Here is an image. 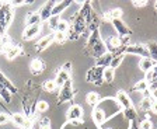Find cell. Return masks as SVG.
<instances>
[{
    "label": "cell",
    "mask_w": 157,
    "mask_h": 129,
    "mask_svg": "<svg viewBox=\"0 0 157 129\" xmlns=\"http://www.w3.org/2000/svg\"><path fill=\"white\" fill-rule=\"evenodd\" d=\"M29 70H31L33 74L38 76V74H41L45 70V62L41 58H35V59H33L31 63H29Z\"/></svg>",
    "instance_id": "cell-16"
},
{
    "label": "cell",
    "mask_w": 157,
    "mask_h": 129,
    "mask_svg": "<svg viewBox=\"0 0 157 129\" xmlns=\"http://www.w3.org/2000/svg\"><path fill=\"white\" fill-rule=\"evenodd\" d=\"M122 16V10L121 9H114V10H109L107 14H105V18L109 21L112 20H118V18H121Z\"/></svg>",
    "instance_id": "cell-28"
},
{
    "label": "cell",
    "mask_w": 157,
    "mask_h": 129,
    "mask_svg": "<svg viewBox=\"0 0 157 129\" xmlns=\"http://www.w3.org/2000/svg\"><path fill=\"white\" fill-rule=\"evenodd\" d=\"M25 24H27V27H29V25H38V24H41V16H39L38 11H31V13L27 14Z\"/></svg>",
    "instance_id": "cell-20"
},
{
    "label": "cell",
    "mask_w": 157,
    "mask_h": 129,
    "mask_svg": "<svg viewBox=\"0 0 157 129\" xmlns=\"http://www.w3.org/2000/svg\"><path fill=\"white\" fill-rule=\"evenodd\" d=\"M3 53L6 55L7 59L13 60V59H16L18 55H21V53H23V48L18 47V45H14V44H10L9 47L4 48Z\"/></svg>",
    "instance_id": "cell-13"
},
{
    "label": "cell",
    "mask_w": 157,
    "mask_h": 129,
    "mask_svg": "<svg viewBox=\"0 0 157 129\" xmlns=\"http://www.w3.org/2000/svg\"><path fill=\"white\" fill-rule=\"evenodd\" d=\"M93 7L88 2H84L77 14H76L73 23L69 27V31L66 32V36L69 40H77L78 36L82 35L86 30H87V23H86V17H87L88 11L91 10Z\"/></svg>",
    "instance_id": "cell-1"
},
{
    "label": "cell",
    "mask_w": 157,
    "mask_h": 129,
    "mask_svg": "<svg viewBox=\"0 0 157 129\" xmlns=\"http://www.w3.org/2000/svg\"><path fill=\"white\" fill-rule=\"evenodd\" d=\"M102 67L100 66H94L91 67V69L87 72V74H86V80H87L88 83H91V84H95V86H101L102 84Z\"/></svg>",
    "instance_id": "cell-6"
},
{
    "label": "cell",
    "mask_w": 157,
    "mask_h": 129,
    "mask_svg": "<svg viewBox=\"0 0 157 129\" xmlns=\"http://www.w3.org/2000/svg\"><path fill=\"white\" fill-rule=\"evenodd\" d=\"M72 2H69V0H63V2H56L55 6H53V10H52V16H60L63 11L70 6Z\"/></svg>",
    "instance_id": "cell-19"
},
{
    "label": "cell",
    "mask_w": 157,
    "mask_h": 129,
    "mask_svg": "<svg viewBox=\"0 0 157 129\" xmlns=\"http://www.w3.org/2000/svg\"><path fill=\"white\" fill-rule=\"evenodd\" d=\"M112 60V53L109 52H105L104 55H101V56L97 59V62H95V66H100V67H108L109 66V63H111Z\"/></svg>",
    "instance_id": "cell-21"
},
{
    "label": "cell",
    "mask_w": 157,
    "mask_h": 129,
    "mask_svg": "<svg viewBox=\"0 0 157 129\" xmlns=\"http://www.w3.org/2000/svg\"><path fill=\"white\" fill-rule=\"evenodd\" d=\"M124 53H133V55H139L142 58H149V51H147L146 45L143 44H136V45H129L125 48Z\"/></svg>",
    "instance_id": "cell-7"
},
{
    "label": "cell",
    "mask_w": 157,
    "mask_h": 129,
    "mask_svg": "<svg viewBox=\"0 0 157 129\" xmlns=\"http://www.w3.org/2000/svg\"><path fill=\"white\" fill-rule=\"evenodd\" d=\"M0 52H3V48H2V35H0Z\"/></svg>",
    "instance_id": "cell-46"
},
{
    "label": "cell",
    "mask_w": 157,
    "mask_h": 129,
    "mask_svg": "<svg viewBox=\"0 0 157 129\" xmlns=\"http://www.w3.org/2000/svg\"><path fill=\"white\" fill-rule=\"evenodd\" d=\"M115 79V70L111 69V67H104V70H102V80L107 83H112Z\"/></svg>",
    "instance_id": "cell-25"
},
{
    "label": "cell",
    "mask_w": 157,
    "mask_h": 129,
    "mask_svg": "<svg viewBox=\"0 0 157 129\" xmlns=\"http://www.w3.org/2000/svg\"><path fill=\"white\" fill-rule=\"evenodd\" d=\"M76 96V91L73 89V83L72 80H67V82L60 87V91H59V97H58V103L56 104H63V103H67V101H73Z\"/></svg>",
    "instance_id": "cell-5"
},
{
    "label": "cell",
    "mask_w": 157,
    "mask_h": 129,
    "mask_svg": "<svg viewBox=\"0 0 157 129\" xmlns=\"http://www.w3.org/2000/svg\"><path fill=\"white\" fill-rule=\"evenodd\" d=\"M0 98H3L6 103H11V93L2 84H0Z\"/></svg>",
    "instance_id": "cell-30"
},
{
    "label": "cell",
    "mask_w": 157,
    "mask_h": 129,
    "mask_svg": "<svg viewBox=\"0 0 157 129\" xmlns=\"http://www.w3.org/2000/svg\"><path fill=\"white\" fill-rule=\"evenodd\" d=\"M39 129H51V121L49 118H41L39 119Z\"/></svg>",
    "instance_id": "cell-38"
},
{
    "label": "cell",
    "mask_w": 157,
    "mask_h": 129,
    "mask_svg": "<svg viewBox=\"0 0 157 129\" xmlns=\"http://www.w3.org/2000/svg\"><path fill=\"white\" fill-rule=\"evenodd\" d=\"M122 111H124V118L126 119V121L132 122V121H135V119H136L137 112H136V108H135V107H129V108L122 109Z\"/></svg>",
    "instance_id": "cell-26"
},
{
    "label": "cell",
    "mask_w": 157,
    "mask_h": 129,
    "mask_svg": "<svg viewBox=\"0 0 157 129\" xmlns=\"http://www.w3.org/2000/svg\"><path fill=\"white\" fill-rule=\"evenodd\" d=\"M124 56H125L124 53H115V55H112V60H111V63H109V67L115 70L122 63V60H124Z\"/></svg>",
    "instance_id": "cell-27"
},
{
    "label": "cell",
    "mask_w": 157,
    "mask_h": 129,
    "mask_svg": "<svg viewBox=\"0 0 157 129\" xmlns=\"http://www.w3.org/2000/svg\"><path fill=\"white\" fill-rule=\"evenodd\" d=\"M144 80H146L147 83L153 82V80H157V63L154 65L153 69H150L149 72H146V77H144Z\"/></svg>",
    "instance_id": "cell-29"
},
{
    "label": "cell",
    "mask_w": 157,
    "mask_h": 129,
    "mask_svg": "<svg viewBox=\"0 0 157 129\" xmlns=\"http://www.w3.org/2000/svg\"><path fill=\"white\" fill-rule=\"evenodd\" d=\"M147 90H149L150 93H154L157 90V80H153V82L147 83Z\"/></svg>",
    "instance_id": "cell-40"
},
{
    "label": "cell",
    "mask_w": 157,
    "mask_h": 129,
    "mask_svg": "<svg viewBox=\"0 0 157 129\" xmlns=\"http://www.w3.org/2000/svg\"><path fill=\"white\" fill-rule=\"evenodd\" d=\"M115 100H117V103L121 105L122 109H126V108H129V107H133V104H132V101H131V97L128 96V93L124 91V90H119V91H118Z\"/></svg>",
    "instance_id": "cell-10"
},
{
    "label": "cell",
    "mask_w": 157,
    "mask_h": 129,
    "mask_svg": "<svg viewBox=\"0 0 157 129\" xmlns=\"http://www.w3.org/2000/svg\"><path fill=\"white\" fill-rule=\"evenodd\" d=\"M27 129H34V128H27Z\"/></svg>",
    "instance_id": "cell-48"
},
{
    "label": "cell",
    "mask_w": 157,
    "mask_h": 129,
    "mask_svg": "<svg viewBox=\"0 0 157 129\" xmlns=\"http://www.w3.org/2000/svg\"><path fill=\"white\" fill-rule=\"evenodd\" d=\"M111 23H112V25H114L115 31L118 32V36L131 35V30H129L126 24L122 21V18H118V20H112Z\"/></svg>",
    "instance_id": "cell-14"
},
{
    "label": "cell",
    "mask_w": 157,
    "mask_h": 129,
    "mask_svg": "<svg viewBox=\"0 0 157 129\" xmlns=\"http://www.w3.org/2000/svg\"><path fill=\"white\" fill-rule=\"evenodd\" d=\"M13 11L14 7L10 2H2L0 3V35H7L10 23L13 21Z\"/></svg>",
    "instance_id": "cell-3"
},
{
    "label": "cell",
    "mask_w": 157,
    "mask_h": 129,
    "mask_svg": "<svg viewBox=\"0 0 157 129\" xmlns=\"http://www.w3.org/2000/svg\"><path fill=\"white\" fill-rule=\"evenodd\" d=\"M59 21H60V16H51L49 17V20H48V24L52 30L56 31V27H58Z\"/></svg>",
    "instance_id": "cell-35"
},
{
    "label": "cell",
    "mask_w": 157,
    "mask_h": 129,
    "mask_svg": "<svg viewBox=\"0 0 157 129\" xmlns=\"http://www.w3.org/2000/svg\"><path fill=\"white\" fill-rule=\"evenodd\" d=\"M53 40L58 44H65L66 40H67V36H66V34H62V32H58V31H56V32L53 34Z\"/></svg>",
    "instance_id": "cell-37"
},
{
    "label": "cell",
    "mask_w": 157,
    "mask_h": 129,
    "mask_svg": "<svg viewBox=\"0 0 157 129\" xmlns=\"http://www.w3.org/2000/svg\"><path fill=\"white\" fill-rule=\"evenodd\" d=\"M153 100L154 98H143L140 103V108L143 109L144 112L147 111H151V105H153Z\"/></svg>",
    "instance_id": "cell-33"
},
{
    "label": "cell",
    "mask_w": 157,
    "mask_h": 129,
    "mask_svg": "<svg viewBox=\"0 0 157 129\" xmlns=\"http://www.w3.org/2000/svg\"><path fill=\"white\" fill-rule=\"evenodd\" d=\"M55 3L56 2H52V0H51V2H46V3L38 10L39 16H41V21H48L49 20V17L52 16V10H53Z\"/></svg>",
    "instance_id": "cell-12"
},
{
    "label": "cell",
    "mask_w": 157,
    "mask_h": 129,
    "mask_svg": "<svg viewBox=\"0 0 157 129\" xmlns=\"http://www.w3.org/2000/svg\"><path fill=\"white\" fill-rule=\"evenodd\" d=\"M154 65H156V62L154 60H151L150 58H142L140 60H139V69L142 70V72H149L150 69H153Z\"/></svg>",
    "instance_id": "cell-22"
},
{
    "label": "cell",
    "mask_w": 157,
    "mask_h": 129,
    "mask_svg": "<svg viewBox=\"0 0 157 129\" xmlns=\"http://www.w3.org/2000/svg\"><path fill=\"white\" fill-rule=\"evenodd\" d=\"M151 111L157 114V100H153V105H151Z\"/></svg>",
    "instance_id": "cell-44"
},
{
    "label": "cell",
    "mask_w": 157,
    "mask_h": 129,
    "mask_svg": "<svg viewBox=\"0 0 157 129\" xmlns=\"http://www.w3.org/2000/svg\"><path fill=\"white\" fill-rule=\"evenodd\" d=\"M69 27H70V23H67L66 20H60L56 27V31L58 32H62V34H66L69 31Z\"/></svg>",
    "instance_id": "cell-32"
},
{
    "label": "cell",
    "mask_w": 157,
    "mask_h": 129,
    "mask_svg": "<svg viewBox=\"0 0 157 129\" xmlns=\"http://www.w3.org/2000/svg\"><path fill=\"white\" fill-rule=\"evenodd\" d=\"M67 80H70V73L63 69H59V72L56 73V80H55L56 89H60Z\"/></svg>",
    "instance_id": "cell-18"
},
{
    "label": "cell",
    "mask_w": 157,
    "mask_h": 129,
    "mask_svg": "<svg viewBox=\"0 0 157 129\" xmlns=\"http://www.w3.org/2000/svg\"><path fill=\"white\" fill-rule=\"evenodd\" d=\"M139 126H140V129H153V122H151L149 118H146L142 121Z\"/></svg>",
    "instance_id": "cell-39"
},
{
    "label": "cell",
    "mask_w": 157,
    "mask_h": 129,
    "mask_svg": "<svg viewBox=\"0 0 157 129\" xmlns=\"http://www.w3.org/2000/svg\"><path fill=\"white\" fill-rule=\"evenodd\" d=\"M9 115L7 114H4V112H0V125H3V123H6V122H9Z\"/></svg>",
    "instance_id": "cell-41"
},
{
    "label": "cell",
    "mask_w": 157,
    "mask_h": 129,
    "mask_svg": "<svg viewBox=\"0 0 157 129\" xmlns=\"http://www.w3.org/2000/svg\"><path fill=\"white\" fill-rule=\"evenodd\" d=\"M97 107H100V108L104 111V114L107 115V119H109L111 116H114V115H117V114H121L122 112L121 105L117 103V100L111 98V97L101 100V101L97 104Z\"/></svg>",
    "instance_id": "cell-4"
},
{
    "label": "cell",
    "mask_w": 157,
    "mask_h": 129,
    "mask_svg": "<svg viewBox=\"0 0 157 129\" xmlns=\"http://www.w3.org/2000/svg\"><path fill=\"white\" fill-rule=\"evenodd\" d=\"M87 47L95 59H98L101 55H104V53L107 52L104 41L101 40V35H100V31L98 30H94L90 32V35H88V38H87Z\"/></svg>",
    "instance_id": "cell-2"
},
{
    "label": "cell",
    "mask_w": 157,
    "mask_h": 129,
    "mask_svg": "<svg viewBox=\"0 0 157 129\" xmlns=\"http://www.w3.org/2000/svg\"><path fill=\"white\" fill-rule=\"evenodd\" d=\"M42 89L48 93H53L56 90V84H55V80H45L42 84Z\"/></svg>",
    "instance_id": "cell-31"
},
{
    "label": "cell",
    "mask_w": 157,
    "mask_h": 129,
    "mask_svg": "<svg viewBox=\"0 0 157 129\" xmlns=\"http://www.w3.org/2000/svg\"><path fill=\"white\" fill-rule=\"evenodd\" d=\"M100 101H101V97H100L98 93H95V91H90V93H87V96H86V103H87L88 105H91L93 108H94Z\"/></svg>",
    "instance_id": "cell-23"
},
{
    "label": "cell",
    "mask_w": 157,
    "mask_h": 129,
    "mask_svg": "<svg viewBox=\"0 0 157 129\" xmlns=\"http://www.w3.org/2000/svg\"><path fill=\"white\" fill-rule=\"evenodd\" d=\"M93 121H94V123L98 126V128H101V126L108 121L107 115L104 114V111H102L100 107H97V105L93 108Z\"/></svg>",
    "instance_id": "cell-11"
},
{
    "label": "cell",
    "mask_w": 157,
    "mask_h": 129,
    "mask_svg": "<svg viewBox=\"0 0 157 129\" xmlns=\"http://www.w3.org/2000/svg\"><path fill=\"white\" fill-rule=\"evenodd\" d=\"M66 119H67V122H70V121H78V119H83V108H82V105H78V104H73V105L67 109Z\"/></svg>",
    "instance_id": "cell-8"
},
{
    "label": "cell",
    "mask_w": 157,
    "mask_h": 129,
    "mask_svg": "<svg viewBox=\"0 0 157 129\" xmlns=\"http://www.w3.org/2000/svg\"><path fill=\"white\" fill-rule=\"evenodd\" d=\"M0 103H2V98H0Z\"/></svg>",
    "instance_id": "cell-49"
},
{
    "label": "cell",
    "mask_w": 157,
    "mask_h": 129,
    "mask_svg": "<svg viewBox=\"0 0 157 129\" xmlns=\"http://www.w3.org/2000/svg\"><path fill=\"white\" fill-rule=\"evenodd\" d=\"M49 105L46 101H38L35 105V111L36 112H45V111H48Z\"/></svg>",
    "instance_id": "cell-36"
},
{
    "label": "cell",
    "mask_w": 157,
    "mask_h": 129,
    "mask_svg": "<svg viewBox=\"0 0 157 129\" xmlns=\"http://www.w3.org/2000/svg\"><path fill=\"white\" fill-rule=\"evenodd\" d=\"M146 48L149 51V58L157 63V41H149L146 44Z\"/></svg>",
    "instance_id": "cell-24"
},
{
    "label": "cell",
    "mask_w": 157,
    "mask_h": 129,
    "mask_svg": "<svg viewBox=\"0 0 157 129\" xmlns=\"http://www.w3.org/2000/svg\"><path fill=\"white\" fill-rule=\"evenodd\" d=\"M70 123L72 125H83V119H78V121H70Z\"/></svg>",
    "instance_id": "cell-45"
},
{
    "label": "cell",
    "mask_w": 157,
    "mask_h": 129,
    "mask_svg": "<svg viewBox=\"0 0 157 129\" xmlns=\"http://www.w3.org/2000/svg\"><path fill=\"white\" fill-rule=\"evenodd\" d=\"M55 42V40H53V34H48V35H45L44 38H41V40L38 41V44H36V52H42V51H45L46 48L51 47V44Z\"/></svg>",
    "instance_id": "cell-17"
},
{
    "label": "cell",
    "mask_w": 157,
    "mask_h": 129,
    "mask_svg": "<svg viewBox=\"0 0 157 129\" xmlns=\"http://www.w3.org/2000/svg\"><path fill=\"white\" fill-rule=\"evenodd\" d=\"M133 6L137 7V9H140V7L147 6V2H144V0H136V2H133Z\"/></svg>",
    "instance_id": "cell-42"
},
{
    "label": "cell",
    "mask_w": 157,
    "mask_h": 129,
    "mask_svg": "<svg viewBox=\"0 0 157 129\" xmlns=\"http://www.w3.org/2000/svg\"><path fill=\"white\" fill-rule=\"evenodd\" d=\"M146 89H147V82H146L144 79L139 80V82H137L136 84L133 86V90H135V91H140V93H142V91H144Z\"/></svg>",
    "instance_id": "cell-34"
},
{
    "label": "cell",
    "mask_w": 157,
    "mask_h": 129,
    "mask_svg": "<svg viewBox=\"0 0 157 129\" xmlns=\"http://www.w3.org/2000/svg\"><path fill=\"white\" fill-rule=\"evenodd\" d=\"M142 94H143V98H153V93H150L147 89L144 91H142Z\"/></svg>",
    "instance_id": "cell-43"
},
{
    "label": "cell",
    "mask_w": 157,
    "mask_h": 129,
    "mask_svg": "<svg viewBox=\"0 0 157 129\" xmlns=\"http://www.w3.org/2000/svg\"><path fill=\"white\" fill-rule=\"evenodd\" d=\"M105 45V49L107 52L112 53H119V49H121V42H119V36H109L107 40V42H104Z\"/></svg>",
    "instance_id": "cell-9"
},
{
    "label": "cell",
    "mask_w": 157,
    "mask_h": 129,
    "mask_svg": "<svg viewBox=\"0 0 157 129\" xmlns=\"http://www.w3.org/2000/svg\"><path fill=\"white\" fill-rule=\"evenodd\" d=\"M41 32V24L38 25H29V27H25L23 31V40L24 41H29L35 38L38 34Z\"/></svg>",
    "instance_id": "cell-15"
},
{
    "label": "cell",
    "mask_w": 157,
    "mask_h": 129,
    "mask_svg": "<svg viewBox=\"0 0 157 129\" xmlns=\"http://www.w3.org/2000/svg\"><path fill=\"white\" fill-rule=\"evenodd\" d=\"M154 9H156V10H157V2H156V3H154Z\"/></svg>",
    "instance_id": "cell-47"
}]
</instances>
